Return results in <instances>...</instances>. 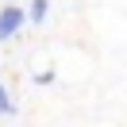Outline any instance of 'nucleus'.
<instances>
[{
    "mask_svg": "<svg viewBox=\"0 0 127 127\" xmlns=\"http://www.w3.org/2000/svg\"><path fill=\"white\" fill-rule=\"evenodd\" d=\"M23 23H31V19H27V12H23V8H16V4H8V8L0 12V42L16 39V35L23 31Z\"/></svg>",
    "mask_w": 127,
    "mask_h": 127,
    "instance_id": "nucleus-1",
    "label": "nucleus"
},
{
    "mask_svg": "<svg viewBox=\"0 0 127 127\" xmlns=\"http://www.w3.org/2000/svg\"><path fill=\"white\" fill-rule=\"evenodd\" d=\"M46 12H50V0H31V8H27L31 27H46Z\"/></svg>",
    "mask_w": 127,
    "mask_h": 127,
    "instance_id": "nucleus-2",
    "label": "nucleus"
},
{
    "mask_svg": "<svg viewBox=\"0 0 127 127\" xmlns=\"http://www.w3.org/2000/svg\"><path fill=\"white\" fill-rule=\"evenodd\" d=\"M0 116H16V100L8 96V89L0 85Z\"/></svg>",
    "mask_w": 127,
    "mask_h": 127,
    "instance_id": "nucleus-3",
    "label": "nucleus"
}]
</instances>
